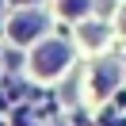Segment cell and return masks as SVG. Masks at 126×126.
Segmentation results:
<instances>
[{"mask_svg":"<svg viewBox=\"0 0 126 126\" xmlns=\"http://www.w3.org/2000/svg\"><path fill=\"white\" fill-rule=\"evenodd\" d=\"M84 42L99 46V42H103V27H84Z\"/></svg>","mask_w":126,"mask_h":126,"instance_id":"5b68a950","label":"cell"},{"mask_svg":"<svg viewBox=\"0 0 126 126\" xmlns=\"http://www.w3.org/2000/svg\"><path fill=\"white\" fill-rule=\"evenodd\" d=\"M88 4H92V0H61V12L65 16H84Z\"/></svg>","mask_w":126,"mask_h":126,"instance_id":"277c9868","label":"cell"},{"mask_svg":"<svg viewBox=\"0 0 126 126\" xmlns=\"http://www.w3.org/2000/svg\"><path fill=\"white\" fill-rule=\"evenodd\" d=\"M16 4H31V0H16Z\"/></svg>","mask_w":126,"mask_h":126,"instance_id":"8992f818","label":"cell"},{"mask_svg":"<svg viewBox=\"0 0 126 126\" xmlns=\"http://www.w3.org/2000/svg\"><path fill=\"white\" fill-rule=\"evenodd\" d=\"M115 84H118V65L115 61H99L95 65V88H99V95L107 88H115Z\"/></svg>","mask_w":126,"mask_h":126,"instance_id":"3957f363","label":"cell"},{"mask_svg":"<svg viewBox=\"0 0 126 126\" xmlns=\"http://www.w3.org/2000/svg\"><path fill=\"white\" fill-rule=\"evenodd\" d=\"M65 61H69V46L65 42H46V46H38V54H34V73L38 77H54V73L65 69Z\"/></svg>","mask_w":126,"mask_h":126,"instance_id":"6da1fadb","label":"cell"},{"mask_svg":"<svg viewBox=\"0 0 126 126\" xmlns=\"http://www.w3.org/2000/svg\"><path fill=\"white\" fill-rule=\"evenodd\" d=\"M42 27H46V19H42L38 12L16 16V19H12V38H16V42H27V38H34V34H42Z\"/></svg>","mask_w":126,"mask_h":126,"instance_id":"7a4b0ae2","label":"cell"},{"mask_svg":"<svg viewBox=\"0 0 126 126\" xmlns=\"http://www.w3.org/2000/svg\"><path fill=\"white\" fill-rule=\"evenodd\" d=\"M122 31H126V16H122Z\"/></svg>","mask_w":126,"mask_h":126,"instance_id":"52a82bcc","label":"cell"}]
</instances>
